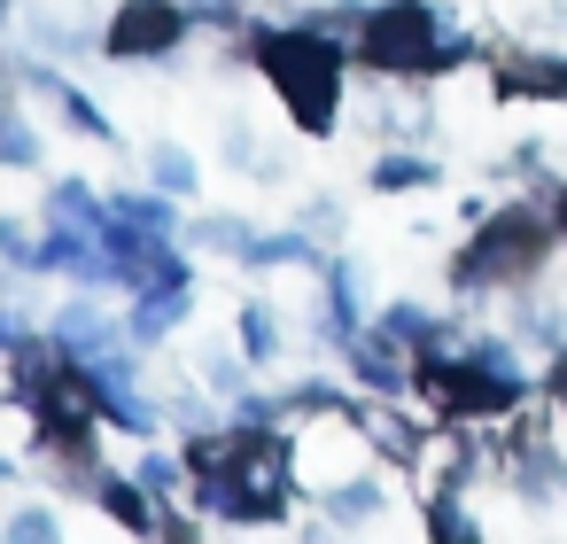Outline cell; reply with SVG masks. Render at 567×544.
Returning <instances> with one entry per match:
<instances>
[{
	"instance_id": "cell-1",
	"label": "cell",
	"mask_w": 567,
	"mask_h": 544,
	"mask_svg": "<svg viewBox=\"0 0 567 544\" xmlns=\"http://www.w3.org/2000/svg\"><path fill=\"white\" fill-rule=\"evenodd\" d=\"M249 48L272 71L280 102L296 110V125L303 133H327L334 125V94H342V55L327 48V32L319 24H303V32H257Z\"/></svg>"
},
{
	"instance_id": "cell-2",
	"label": "cell",
	"mask_w": 567,
	"mask_h": 544,
	"mask_svg": "<svg viewBox=\"0 0 567 544\" xmlns=\"http://www.w3.org/2000/svg\"><path fill=\"white\" fill-rule=\"evenodd\" d=\"M358 55H365L373 71H451V63L466 55V40H458L451 24H435L427 0H389L381 17L358 24Z\"/></svg>"
},
{
	"instance_id": "cell-3",
	"label": "cell",
	"mask_w": 567,
	"mask_h": 544,
	"mask_svg": "<svg viewBox=\"0 0 567 544\" xmlns=\"http://www.w3.org/2000/svg\"><path fill=\"white\" fill-rule=\"evenodd\" d=\"M420 389L435 397V412H443V420H489V412H505V404L520 397V373H513V366H497V358H482V350H474V366H466V358H435V350H427Z\"/></svg>"
},
{
	"instance_id": "cell-4",
	"label": "cell",
	"mask_w": 567,
	"mask_h": 544,
	"mask_svg": "<svg viewBox=\"0 0 567 544\" xmlns=\"http://www.w3.org/2000/svg\"><path fill=\"white\" fill-rule=\"evenodd\" d=\"M544 218H528V211H505V218H489L482 234H474V249L458 257V288H489V280H520L536 257H544Z\"/></svg>"
},
{
	"instance_id": "cell-5",
	"label": "cell",
	"mask_w": 567,
	"mask_h": 544,
	"mask_svg": "<svg viewBox=\"0 0 567 544\" xmlns=\"http://www.w3.org/2000/svg\"><path fill=\"white\" fill-rule=\"evenodd\" d=\"M179 32H187V17L172 0H125L110 24V55H164V48H179Z\"/></svg>"
},
{
	"instance_id": "cell-6",
	"label": "cell",
	"mask_w": 567,
	"mask_h": 544,
	"mask_svg": "<svg viewBox=\"0 0 567 544\" xmlns=\"http://www.w3.org/2000/svg\"><path fill=\"white\" fill-rule=\"evenodd\" d=\"M497 94H567V63L559 55H497Z\"/></svg>"
},
{
	"instance_id": "cell-7",
	"label": "cell",
	"mask_w": 567,
	"mask_h": 544,
	"mask_svg": "<svg viewBox=\"0 0 567 544\" xmlns=\"http://www.w3.org/2000/svg\"><path fill=\"white\" fill-rule=\"evenodd\" d=\"M350 366H358V381H373V389H404L396 327H381V335H350Z\"/></svg>"
},
{
	"instance_id": "cell-8",
	"label": "cell",
	"mask_w": 567,
	"mask_h": 544,
	"mask_svg": "<svg viewBox=\"0 0 567 544\" xmlns=\"http://www.w3.org/2000/svg\"><path fill=\"white\" fill-rule=\"evenodd\" d=\"M110 226H117V234H172V211L148 203V195H125V203L110 211Z\"/></svg>"
},
{
	"instance_id": "cell-9",
	"label": "cell",
	"mask_w": 567,
	"mask_h": 544,
	"mask_svg": "<svg viewBox=\"0 0 567 544\" xmlns=\"http://www.w3.org/2000/svg\"><path fill=\"white\" fill-rule=\"evenodd\" d=\"M179 311H187V288H148L141 311H133V335H164Z\"/></svg>"
},
{
	"instance_id": "cell-10",
	"label": "cell",
	"mask_w": 567,
	"mask_h": 544,
	"mask_svg": "<svg viewBox=\"0 0 567 544\" xmlns=\"http://www.w3.org/2000/svg\"><path fill=\"white\" fill-rule=\"evenodd\" d=\"M365 435H373V443H381L389 459H412V451H420V435H412V428H404L396 412H365Z\"/></svg>"
},
{
	"instance_id": "cell-11",
	"label": "cell",
	"mask_w": 567,
	"mask_h": 544,
	"mask_svg": "<svg viewBox=\"0 0 567 544\" xmlns=\"http://www.w3.org/2000/svg\"><path fill=\"white\" fill-rule=\"evenodd\" d=\"M420 179H435L420 156H381V164H373V187H420Z\"/></svg>"
},
{
	"instance_id": "cell-12",
	"label": "cell",
	"mask_w": 567,
	"mask_h": 544,
	"mask_svg": "<svg viewBox=\"0 0 567 544\" xmlns=\"http://www.w3.org/2000/svg\"><path fill=\"white\" fill-rule=\"evenodd\" d=\"M102 505H110L117 521H133V528H156V521H148V505H141V490H117V482H110V490H102Z\"/></svg>"
},
{
	"instance_id": "cell-13",
	"label": "cell",
	"mask_w": 567,
	"mask_h": 544,
	"mask_svg": "<svg viewBox=\"0 0 567 544\" xmlns=\"http://www.w3.org/2000/svg\"><path fill=\"white\" fill-rule=\"evenodd\" d=\"M133 482H141L148 497H164V490H179V466H172V459H148V466H141Z\"/></svg>"
},
{
	"instance_id": "cell-14",
	"label": "cell",
	"mask_w": 567,
	"mask_h": 544,
	"mask_svg": "<svg viewBox=\"0 0 567 544\" xmlns=\"http://www.w3.org/2000/svg\"><path fill=\"white\" fill-rule=\"evenodd\" d=\"M156 179H164V187H187V179H195V164H187L179 148H156Z\"/></svg>"
},
{
	"instance_id": "cell-15",
	"label": "cell",
	"mask_w": 567,
	"mask_h": 544,
	"mask_svg": "<svg viewBox=\"0 0 567 544\" xmlns=\"http://www.w3.org/2000/svg\"><path fill=\"white\" fill-rule=\"evenodd\" d=\"M327 505H334V513H342V521H365V513H373V490H334V497H327Z\"/></svg>"
},
{
	"instance_id": "cell-16",
	"label": "cell",
	"mask_w": 567,
	"mask_h": 544,
	"mask_svg": "<svg viewBox=\"0 0 567 544\" xmlns=\"http://www.w3.org/2000/svg\"><path fill=\"white\" fill-rule=\"evenodd\" d=\"M241 342L265 358V350H272V319H265V311H249V319H241Z\"/></svg>"
},
{
	"instance_id": "cell-17",
	"label": "cell",
	"mask_w": 567,
	"mask_h": 544,
	"mask_svg": "<svg viewBox=\"0 0 567 544\" xmlns=\"http://www.w3.org/2000/svg\"><path fill=\"white\" fill-rule=\"evenodd\" d=\"M427 521H435V528H443V536H474V521H466V513H458V505H427Z\"/></svg>"
},
{
	"instance_id": "cell-18",
	"label": "cell",
	"mask_w": 567,
	"mask_h": 544,
	"mask_svg": "<svg viewBox=\"0 0 567 544\" xmlns=\"http://www.w3.org/2000/svg\"><path fill=\"white\" fill-rule=\"evenodd\" d=\"M9 536H17V544H40V536H48V513H17Z\"/></svg>"
},
{
	"instance_id": "cell-19",
	"label": "cell",
	"mask_w": 567,
	"mask_h": 544,
	"mask_svg": "<svg viewBox=\"0 0 567 544\" xmlns=\"http://www.w3.org/2000/svg\"><path fill=\"white\" fill-rule=\"evenodd\" d=\"M9 156L32 164V125H24V117H9Z\"/></svg>"
},
{
	"instance_id": "cell-20",
	"label": "cell",
	"mask_w": 567,
	"mask_h": 544,
	"mask_svg": "<svg viewBox=\"0 0 567 544\" xmlns=\"http://www.w3.org/2000/svg\"><path fill=\"white\" fill-rule=\"evenodd\" d=\"M195 17H210V24H234V0H187Z\"/></svg>"
},
{
	"instance_id": "cell-21",
	"label": "cell",
	"mask_w": 567,
	"mask_h": 544,
	"mask_svg": "<svg viewBox=\"0 0 567 544\" xmlns=\"http://www.w3.org/2000/svg\"><path fill=\"white\" fill-rule=\"evenodd\" d=\"M551 389H559V404H567V358H559V366H551Z\"/></svg>"
},
{
	"instance_id": "cell-22",
	"label": "cell",
	"mask_w": 567,
	"mask_h": 544,
	"mask_svg": "<svg viewBox=\"0 0 567 544\" xmlns=\"http://www.w3.org/2000/svg\"><path fill=\"white\" fill-rule=\"evenodd\" d=\"M559 226H567V195H559Z\"/></svg>"
}]
</instances>
